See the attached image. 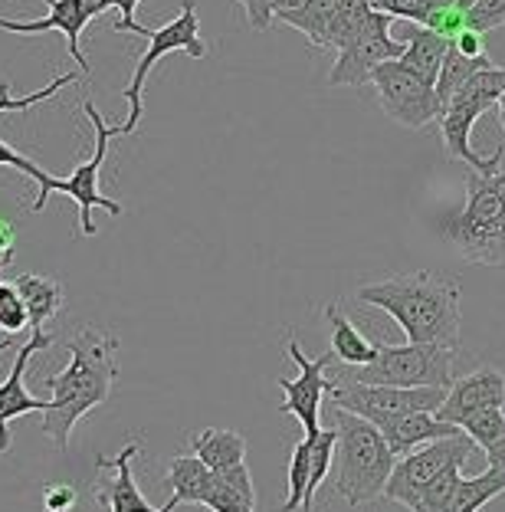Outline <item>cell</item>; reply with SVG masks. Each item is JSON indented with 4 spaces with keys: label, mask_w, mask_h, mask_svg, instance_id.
Listing matches in <instances>:
<instances>
[{
    "label": "cell",
    "mask_w": 505,
    "mask_h": 512,
    "mask_svg": "<svg viewBox=\"0 0 505 512\" xmlns=\"http://www.w3.org/2000/svg\"><path fill=\"white\" fill-rule=\"evenodd\" d=\"M79 506V493L76 486L69 483H53L43 490V509L46 512H73Z\"/></svg>",
    "instance_id": "cell-35"
},
{
    "label": "cell",
    "mask_w": 505,
    "mask_h": 512,
    "mask_svg": "<svg viewBox=\"0 0 505 512\" xmlns=\"http://www.w3.org/2000/svg\"><path fill=\"white\" fill-rule=\"evenodd\" d=\"M145 37H148V50L142 53V60H138V66H135L132 83L122 89V99L128 102V119H125V125H119L122 135H135L138 122H142V115H145L142 92H145L151 69H155L164 56L187 53V56H194V60H207V43L201 40V20H197L194 0H184L178 17L168 20L158 30H145Z\"/></svg>",
    "instance_id": "cell-7"
},
{
    "label": "cell",
    "mask_w": 505,
    "mask_h": 512,
    "mask_svg": "<svg viewBox=\"0 0 505 512\" xmlns=\"http://www.w3.org/2000/svg\"><path fill=\"white\" fill-rule=\"evenodd\" d=\"M486 457H489V467H505V434L492 447H486Z\"/></svg>",
    "instance_id": "cell-40"
},
{
    "label": "cell",
    "mask_w": 505,
    "mask_h": 512,
    "mask_svg": "<svg viewBox=\"0 0 505 512\" xmlns=\"http://www.w3.org/2000/svg\"><path fill=\"white\" fill-rule=\"evenodd\" d=\"M50 4V14L40 17V20H7L0 17V30L7 33H20V37H33V33H50V30H60L66 37V50L73 56V63L79 66L82 76H89V60L82 56V46L79 37L86 30L89 20H96L99 14H105L102 0H46Z\"/></svg>",
    "instance_id": "cell-13"
},
{
    "label": "cell",
    "mask_w": 505,
    "mask_h": 512,
    "mask_svg": "<svg viewBox=\"0 0 505 512\" xmlns=\"http://www.w3.org/2000/svg\"><path fill=\"white\" fill-rule=\"evenodd\" d=\"M0 168H14L20 174H27L30 181H40L43 178V168L37 165L33 158H27L23 151H17L14 145H7V142H0Z\"/></svg>",
    "instance_id": "cell-36"
},
{
    "label": "cell",
    "mask_w": 505,
    "mask_h": 512,
    "mask_svg": "<svg viewBox=\"0 0 505 512\" xmlns=\"http://www.w3.org/2000/svg\"><path fill=\"white\" fill-rule=\"evenodd\" d=\"M453 46L460 50L463 56H489L486 53V33H479V30H473V27H466L460 37L453 40Z\"/></svg>",
    "instance_id": "cell-38"
},
{
    "label": "cell",
    "mask_w": 505,
    "mask_h": 512,
    "mask_svg": "<svg viewBox=\"0 0 505 512\" xmlns=\"http://www.w3.org/2000/svg\"><path fill=\"white\" fill-rule=\"evenodd\" d=\"M371 86L378 92L384 115L397 125L420 132L433 122H440V96L437 86L407 69L401 60H387L371 73Z\"/></svg>",
    "instance_id": "cell-9"
},
{
    "label": "cell",
    "mask_w": 505,
    "mask_h": 512,
    "mask_svg": "<svg viewBox=\"0 0 505 512\" xmlns=\"http://www.w3.org/2000/svg\"><path fill=\"white\" fill-rule=\"evenodd\" d=\"M440 237L460 260L476 266H505V168L469 174L466 201L443 217Z\"/></svg>",
    "instance_id": "cell-3"
},
{
    "label": "cell",
    "mask_w": 505,
    "mask_h": 512,
    "mask_svg": "<svg viewBox=\"0 0 505 512\" xmlns=\"http://www.w3.org/2000/svg\"><path fill=\"white\" fill-rule=\"evenodd\" d=\"M384 434L387 447L394 450V457L401 460L407 453L420 450L424 444H433V440H443V437H456L463 434L460 424H446L440 421L437 414H401V417H381L378 424H374Z\"/></svg>",
    "instance_id": "cell-17"
},
{
    "label": "cell",
    "mask_w": 505,
    "mask_h": 512,
    "mask_svg": "<svg viewBox=\"0 0 505 512\" xmlns=\"http://www.w3.org/2000/svg\"><path fill=\"white\" fill-rule=\"evenodd\" d=\"M502 493H505V467H489L479 476H463L450 512H479Z\"/></svg>",
    "instance_id": "cell-24"
},
{
    "label": "cell",
    "mask_w": 505,
    "mask_h": 512,
    "mask_svg": "<svg viewBox=\"0 0 505 512\" xmlns=\"http://www.w3.org/2000/svg\"><path fill=\"white\" fill-rule=\"evenodd\" d=\"M145 0H102V7L105 10H119V20H115V27L112 30H119V33H135V37H145V30L142 23L135 20V10L142 7Z\"/></svg>",
    "instance_id": "cell-34"
},
{
    "label": "cell",
    "mask_w": 505,
    "mask_h": 512,
    "mask_svg": "<svg viewBox=\"0 0 505 512\" xmlns=\"http://www.w3.org/2000/svg\"><path fill=\"white\" fill-rule=\"evenodd\" d=\"M210 480H214V470H210L197 453H181V457H174L168 463V486L174 493L168 503H164V509L174 512L184 503L201 506L210 490Z\"/></svg>",
    "instance_id": "cell-19"
},
{
    "label": "cell",
    "mask_w": 505,
    "mask_h": 512,
    "mask_svg": "<svg viewBox=\"0 0 505 512\" xmlns=\"http://www.w3.org/2000/svg\"><path fill=\"white\" fill-rule=\"evenodd\" d=\"M56 342V335L53 332H43V329H33L30 335V342L27 345H20V352H17V362L14 368L7 371V381L0 384V453H7L10 447V421H17V417L23 414H33V411H46L50 407V401H43V398H33V394L27 391V384H23V375H27V365H30V358L43 352V348H50Z\"/></svg>",
    "instance_id": "cell-14"
},
{
    "label": "cell",
    "mask_w": 505,
    "mask_h": 512,
    "mask_svg": "<svg viewBox=\"0 0 505 512\" xmlns=\"http://www.w3.org/2000/svg\"><path fill=\"white\" fill-rule=\"evenodd\" d=\"M17 247V227L7 217H0V253H14Z\"/></svg>",
    "instance_id": "cell-39"
},
{
    "label": "cell",
    "mask_w": 505,
    "mask_h": 512,
    "mask_svg": "<svg viewBox=\"0 0 505 512\" xmlns=\"http://www.w3.org/2000/svg\"><path fill=\"white\" fill-rule=\"evenodd\" d=\"M14 283L23 296V306L30 312V329H43L46 322H53L60 316V309L66 302L63 283H56L53 276H40V273H20Z\"/></svg>",
    "instance_id": "cell-21"
},
{
    "label": "cell",
    "mask_w": 505,
    "mask_h": 512,
    "mask_svg": "<svg viewBox=\"0 0 505 512\" xmlns=\"http://www.w3.org/2000/svg\"><path fill=\"white\" fill-rule=\"evenodd\" d=\"M499 122H502V132H505V92H502V99H499Z\"/></svg>",
    "instance_id": "cell-43"
},
{
    "label": "cell",
    "mask_w": 505,
    "mask_h": 512,
    "mask_svg": "<svg viewBox=\"0 0 505 512\" xmlns=\"http://www.w3.org/2000/svg\"><path fill=\"white\" fill-rule=\"evenodd\" d=\"M338 4H342V0H305V4L296 10H283V14H276V20L289 23L292 30H302L312 46L325 50L328 27H332V17H335Z\"/></svg>",
    "instance_id": "cell-23"
},
{
    "label": "cell",
    "mask_w": 505,
    "mask_h": 512,
    "mask_svg": "<svg viewBox=\"0 0 505 512\" xmlns=\"http://www.w3.org/2000/svg\"><path fill=\"white\" fill-rule=\"evenodd\" d=\"M10 348H17V345H14V335H4V339H0V355L10 352Z\"/></svg>",
    "instance_id": "cell-41"
},
{
    "label": "cell",
    "mask_w": 505,
    "mask_h": 512,
    "mask_svg": "<svg viewBox=\"0 0 505 512\" xmlns=\"http://www.w3.org/2000/svg\"><path fill=\"white\" fill-rule=\"evenodd\" d=\"M82 112H86V119L92 122V128H96V151H92V158L79 161L69 178H56V174L46 171L43 178L37 181L40 194H37V201L30 204V214H43V207H46V201H50L53 194H66V197H73V201L79 204V234L82 237H96L99 227H96V220H92V211H96V207L109 211L112 217L125 214V207L119 201H112V197H105L99 191V174H102V165H105V155H109V142L115 135H122V128L119 125H112V128L105 125V119L99 115L96 102H92V99L82 102Z\"/></svg>",
    "instance_id": "cell-5"
},
{
    "label": "cell",
    "mask_w": 505,
    "mask_h": 512,
    "mask_svg": "<svg viewBox=\"0 0 505 512\" xmlns=\"http://www.w3.org/2000/svg\"><path fill=\"white\" fill-rule=\"evenodd\" d=\"M489 66H496L489 60V56H463L456 46H450L443 56V66H440V76H437V96H440V112L443 106L450 102L456 92L463 89V83L469 76H476L479 69H489Z\"/></svg>",
    "instance_id": "cell-25"
},
{
    "label": "cell",
    "mask_w": 505,
    "mask_h": 512,
    "mask_svg": "<svg viewBox=\"0 0 505 512\" xmlns=\"http://www.w3.org/2000/svg\"><path fill=\"white\" fill-rule=\"evenodd\" d=\"M66 348L69 365L60 375L43 378L53 398L40 424V430L60 453L69 450V440H73V430L82 417L112 398V384L119 375V339L96 329V325H79L69 332Z\"/></svg>",
    "instance_id": "cell-1"
},
{
    "label": "cell",
    "mask_w": 505,
    "mask_h": 512,
    "mask_svg": "<svg viewBox=\"0 0 505 512\" xmlns=\"http://www.w3.org/2000/svg\"><path fill=\"white\" fill-rule=\"evenodd\" d=\"M309 476H312V437L305 434L289 457V496L279 506V512H302L305 490H309Z\"/></svg>",
    "instance_id": "cell-26"
},
{
    "label": "cell",
    "mask_w": 505,
    "mask_h": 512,
    "mask_svg": "<svg viewBox=\"0 0 505 512\" xmlns=\"http://www.w3.org/2000/svg\"><path fill=\"white\" fill-rule=\"evenodd\" d=\"M338 447H335V493L348 506H368L384 496V486L394 473V450L371 421L358 414L338 411Z\"/></svg>",
    "instance_id": "cell-4"
},
{
    "label": "cell",
    "mask_w": 505,
    "mask_h": 512,
    "mask_svg": "<svg viewBox=\"0 0 505 512\" xmlns=\"http://www.w3.org/2000/svg\"><path fill=\"white\" fill-rule=\"evenodd\" d=\"M473 453H476V440L469 437L466 430L456 437H443V440H433V444H424L420 450L407 453V457L394 463L391 480L384 486V499L417 512L420 496H424L427 486L450 467H463Z\"/></svg>",
    "instance_id": "cell-8"
},
{
    "label": "cell",
    "mask_w": 505,
    "mask_h": 512,
    "mask_svg": "<svg viewBox=\"0 0 505 512\" xmlns=\"http://www.w3.org/2000/svg\"><path fill=\"white\" fill-rule=\"evenodd\" d=\"M456 348L446 345H387L378 342V355L368 365L351 368L342 378L361 384H391V388H450Z\"/></svg>",
    "instance_id": "cell-6"
},
{
    "label": "cell",
    "mask_w": 505,
    "mask_h": 512,
    "mask_svg": "<svg viewBox=\"0 0 505 512\" xmlns=\"http://www.w3.org/2000/svg\"><path fill=\"white\" fill-rule=\"evenodd\" d=\"M469 4H473V0H460V7H466V10H469Z\"/></svg>",
    "instance_id": "cell-44"
},
{
    "label": "cell",
    "mask_w": 505,
    "mask_h": 512,
    "mask_svg": "<svg viewBox=\"0 0 505 512\" xmlns=\"http://www.w3.org/2000/svg\"><path fill=\"white\" fill-rule=\"evenodd\" d=\"M191 450L210 470H227L237 467V463H246V437L237 434V430H223V427L197 430L191 437Z\"/></svg>",
    "instance_id": "cell-22"
},
{
    "label": "cell",
    "mask_w": 505,
    "mask_h": 512,
    "mask_svg": "<svg viewBox=\"0 0 505 512\" xmlns=\"http://www.w3.org/2000/svg\"><path fill=\"white\" fill-rule=\"evenodd\" d=\"M469 27L479 33H492L505 27V0H473L469 4Z\"/></svg>",
    "instance_id": "cell-33"
},
{
    "label": "cell",
    "mask_w": 505,
    "mask_h": 512,
    "mask_svg": "<svg viewBox=\"0 0 505 512\" xmlns=\"http://www.w3.org/2000/svg\"><path fill=\"white\" fill-rule=\"evenodd\" d=\"M201 506L210 512H256V499L240 493L237 486H230L220 473H214V480H210V490H207Z\"/></svg>",
    "instance_id": "cell-28"
},
{
    "label": "cell",
    "mask_w": 505,
    "mask_h": 512,
    "mask_svg": "<svg viewBox=\"0 0 505 512\" xmlns=\"http://www.w3.org/2000/svg\"><path fill=\"white\" fill-rule=\"evenodd\" d=\"M286 352L289 358L296 362L299 375L296 378H279V391L286 394L283 401V414H292L296 421L302 424L305 434H319L322 430V404L332 391V381L325 378L328 365L335 362V352L328 348L325 355L319 358H305L302 355V345L296 339V332H286Z\"/></svg>",
    "instance_id": "cell-10"
},
{
    "label": "cell",
    "mask_w": 505,
    "mask_h": 512,
    "mask_svg": "<svg viewBox=\"0 0 505 512\" xmlns=\"http://www.w3.org/2000/svg\"><path fill=\"white\" fill-rule=\"evenodd\" d=\"M469 437L476 440V447H492L505 434V407H489V411H476L460 424Z\"/></svg>",
    "instance_id": "cell-30"
},
{
    "label": "cell",
    "mask_w": 505,
    "mask_h": 512,
    "mask_svg": "<svg viewBox=\"0 0 505 512\" xmlns=\"http://www.w3.org/2000/svg\"><path fill=\"white\" fill-rule=\"evenodd\" d=\"M10 260H14V253H0V273L7 270V266H10Z\"/></svg>",
    "instance_id": "cell-42"
},
{
    "label": "cell",
    "mask_w": 505,
    "mask_h": 512,
    "mask_svg": "<svg viewBox=\"0 0 505 512\" xmlns=\"http://www.w3.org/2000/svg\"><path fill=\"white\" fill-rule=\"evenodd\" d=\"M391 37L404 43V56L401 63L407 69H414L417 76H424L427 83L437 86V76H440V66H443V56L450 50V40L433 33L424 23H410V20H394L391 23Z\"/></svg>",
    "instance_id": "cell-18"
},
{
    "label": "cell",
    "mask_w": 505,
    "mask_h": 512,
    "mask_svg": "<svg viewBox=\"0 0 505 512\" xmlns=\"http://www.w3.org/2000/svg\"><path fill=\"white\" fill-rule=\"evenodd\" d=\"M394 17L374 10L371 20L364 23V30L351 40L342 53H335L332 73H328V86H368L371 73L387 60H401L404 43L391 37Z\"/></svg>",
    "instance_id": "cell-11"
},
{
    "label": "cell",
    "mask_w": 505,
    "mask_h": 512,
    "mask_svg": "<svg viewBox=\"0 0 505 512\" xmlns=\"http://www.w3.org/2000/svg\"><path fill=\"white\" fill-rule=\"evenodd\" d=\"M440 4H446V0H371L374 10H381V14L394 20H410V23H424Z\"/></svg>",
    "instance_id": "cell-32"
},
{
    "label": "cell",
    "mask_w": 505,
    "mask_h": 512,
    "mask_svg": "<svg viewBox=\"0 0 505 512\" xmlns=\"http://www.w3.org/2000/svg\"><path fill=\"white\" fill-rule=\"evenodd\" d=\"M489 109H496V106H489V102L476 99V96H463V92H460V96H453L443 106V112H440V135H443L446 155L456 158V161H463V165H469L476 174L499 171L502 158H505V145H499L492 158H483L473 148V128H476V122L483 119Z\"/></svg>",
    "instance_id": "cell-12"
},
{
    "label": "cell",
    "mask_w": 505,
    "mask_h": 512,
    "mask_svg": "<svg viewBox=\"0 0 505 512\" xmlns=\"http://www.w3.org/2000/svg\"><path fill=\"white\" fill-rule=\"evenodd\" d=\"M361 306H378L414 345L460 348V279L430 270L387 276L358 286Z\"/></svg>",
    "instance_id": "cell-2"
},
{
    "label": "cell",
    "mask_w": 505,
    "mask_h": 512,
    "mask_svg": "<svg viewBox=\"0 0 505 512\" xmlns=\"http://www.w3.org/2000/svg\"><path fill=\"white\" fill-rule=\"evenodd\" d=\"M142 453V440H128V444L115 453V457H99L96 467L112 473L102 476L96 486V499L102 506H109L112 512H168V509H155L145 499V493L138 490L135 473H132V460Z\"/></svg>",
    "instance_id": "cell-16"
},
{
    "label": "cell",
    "mask_w": 505,
    "mask_h": 512,
    "mask_svg": "<svg viewBox=\"0 0 505 512\" xmlns=\"http://www.w3.org/2000/svg\"><path fill=\"white\" fill-rule=\"evenodd\" d=\"M489 407H505V375L499 368L483 365L450 384L443 404L437 407V417L446 424H463L466 417L489 411Z\"/></svg>",
    "instance_id": "cell-15"
},
{
    "label": "cell",
    "mask_w": 505,
    "mask_h": 512,
    "mask_svg": "<svg viewBox=\"0 0 505 512\" xmlns=\"http://www.w3.org/2000/svg\"><path fill=\"white\" fill-rule=\"evenodd\" d=\"M30 325V312L23 306L17 283H0V332L20 335Z\"/></svg>",
    "instance_id": "cell-31"
},
{
    "label": "cell",
    "mask_w": 505,
    "mask_h": 512,
    "mask_svg": "<svg viewBox=\"0 0 505 512\" xmlns=\"http://www.w3.org/2000/svg\"><path fill=\"white\" fill-rule=\"evenodd\" d=\"M240 4H243L246 20H250V27H253V30L266 33V30H269V23L276 20V14H273V0H240Z\"/></svg>",
    "instance_id": "cell-37"
},
{
    "label": "cell",
    "mask_w": 505,
    "mask_h": 512,
    "mask_svg": "<svg viewBox=\"0 0 505 512\" xmlns=\"http://www.w3.org/2000/svg\"><path fill=\"white\" fill-rule=\"evenodd\" d=\"M325 319L332 325V352L342 365H368L374 362V355H378V342H371L368 335L355 329V322H351L342 306L338 302H328L325 306Z\"/></svg>",
    "instance_id": "cell-20"
},
{
    "label": "cell",
    "mask_w": 505,
    "mask_h": 512,
    "mask_svg": "<svg viewBox=\"0 0 505 512\" xmlns=\"http://www.w3.org/2000/svg\"><path fill=\"white\" fill-rule=\"evenodd\" d=\"M460 480H463V467H450L446 473H440L424 490V496H420L417 512H450L453 496L460 490Z\"/></svg>",
    "instance_id": "cell-29"
},
{
    "label": "cell",
    "mask_w": 505,
    "mask_h": 512,
    "mask_svg": "<svg viewBox=\"0 0 505 512\" xmlns=\"http://www.w3.org/2000/svg\"><path fill=\"white\" fill-rule=\"evenodd\" d=\"M76 83H79L76 73H63V76H56L53 83H46L40 92H30V96L14 99V96H10V83H7V79H0V112H27L33 106H40V102L53 99L63 86H76Z\"/></svg>",
    "instance_id": "cell-27"
}]
</instances>
